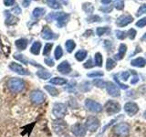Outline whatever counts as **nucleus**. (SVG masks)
<instances>
[{
    "label": "nucleus",
    "instance_id": "obj_43",
    "mask_svg": "<svg viewBox=\"0 0 146 137\" xmlns=\"http://www.w3.org/2000/svg\"><path fill=\"white\" fill-rule=\"evenodd\" d=\"M136 26L138 27H143L144 26H146V17H143V18H141V19H140L136 23Z\"/></svg>",
    "mask_w": 146,
    "mask_h": 137
},
{
    "label": "nucleus",
    "instance_id": "obj_19",
    "mask_svg": "<svg viewBox=\"0 0 146 137\" xmlns=\"http://www.w3.org/2000/svg\"><path fill=\"white\" fill-rule=\"evenodd\" d=\"M126 51H127V46L125 44H121L120 47H119V51L115 56H114V58H115V59H117V61H120V59H121L124 57Z\"/></svg>",
    "mask_w": 146,
    "mask_h": 137
},
{
    "label": "nucleus",
    "instance_id": "obj_30",
    "mask_svg": "<svg viewBox=\"0 0 146 137\" xmlns=\"http://www.w3.org/2000/svg\"><path fill=\"white\" fill-rule=\"evenodd\" d=\"M92 84L96 87H98V88H104L106 86V82L102 79H95L92 80Z\"/></svg>",
    "mask_w": 146,
    "mask_h": 137
},
{
    "label": "nucleus",
    "instance_id": "obj_11",
    "mask_svg": "<svg viewBox=\"0 0 146 137\" xmlns=\"http://www.w3.org/2000/svg\"><path fill=\"white\" fill-rule=\"evenodd\" d=\"M106 90L108 94L112 96V97H119L121 94V91L117 87V85L111 81H108L106 83Z\"/></svg>",
    "mask_w": 146,
    "mask_h": 137
},
{
    "label": "nucleus",
    "instance_id": "obj_26",
    "mask_svg": "<svg viewBox=\"0 0 146 137\" xmlns=\"http://www.w3.org/2000/svg\"><path fill=\"white\" fill-rule=\"evenodd\" d=\"M46 3L48 4V6L49 7L54 8V9H58L61 7L58 0H46Z\"/></svg>",
    "mask_w": 146,
    "mask_h": 137
},
{
    "label": "nucleus",
    "instance_id": "obj_36",
    "mask_svg": "<svg viewBox=\"0 0 146 137\" xmlns=\"http://www.w3.org/2000/svg\"><path fill=\"white\" fill-rule=\"evenodd\" d=\"M80 88L82 91H89L90 90V83L88 81H84L80 84Z\"/></svg>",
    "mask_w": 146,
    "mask_h": 137
},
{
    "label": "nucleus",
    "instance_id": "obj_57",
    "mask_svg": "<svg viewBox=\"0 0 146 137\" xmlns=\"http://www.w3.org/2000/svg\"><path fill=\"white\" fill-rule=\"evenodd\" d=\"M143 116H144V118L146 119V111L144 112V113H143Z\"/></svg>",
    "mask_w": 146,
    "mask_h": 137
},
{
    "label": "nucleus",
    "instance_id": "obj_44",
    "mask_svg": "<svg viewBox=\"0 0 146 137\" xmlns=\"http://www.w3.org/2000/svg\"><path fill=\"white\" fill-rule=\"evenodd\" d=\"M44 61H45V63L47 64L48 66H49V67H53V66H54V64H55L53 59H50V58H48V57L45 58Z\"/></svg>",
    "mask_w": 146,
    "mask_h": 137
},
{
    "label": "nucleus",
    "instance_id": "obj_20",
    "mask_svg": "<svg viewBox=\"0 0 146 137\" xmlns=\"http://www.w3.org/2000/svg\"><path fill=\"white\" fill-rule=\"evenodd\" d=\"M40 49H41V43L39 41H35L30 48V52L34 55H38L40 52Z\"/></svg>",
    "mask_w": 146,
    "mask_h": 137
},
{
    "label": "nucleus",
    "instance_id": "obj_25",
    "mask_svg": "<svg viewBox=\"0 0 146 137\" xmlns=\"http://www.w3.org/2000/svg\"><path fill=\"white\" fill-rule=\"evenodd\" d=\"M87 54H88V53H87L86 50L80 49L75 54V58H76V59L78 61H84V59H86Z\"/></svg>",
    "mask_w": 146,
    "mask_h": 137
},
{
    "label": "nucleus",
    "instance_id": "obj_1",
    "mask_svg": "<svg viewBox=\"0 0 146 137\" xmlns=\"http://www.w3.org/2000/svg\"><path fill=\"white\" fill-rule=\"evenodd\" d=\"M113 134L118 137H127L130 134V125L126 122H120L113 127Z\"/></svg>",
    "mask_w": 146,
    "mask_h": 137
},
{
    "label": "nucleus",
    "instance_id": "obj_39",
    "mask_svg": "<svg viewBox=\"0 0 146 137\" xmlns=\"http://www.w3.org/2000/svg\"><path fill=\"white\" fill-rule=\"evenodd\" d=\"M104 75V73L102 71H93V72H90L88 73V77L90 78H96V77H102Z\"/></svg>",
    "mask_w": 146,
    "mask_h": 137
},
{
    "label": "nucleus",
    "instance_id": "obj_46",
    "mask_svg": "<svg viewBox=\"0 0 146 137\" xmlns=\"http://www.w3.org/2000/svg\"><path fill=\"white\" fill-rule=\"evenodd\" d=\"M129 78H130V73L128 72V71H123L121 74V79L122 80H129Z\"/></svg>",
    "mask_w": 146,
    "mask_h": 137
},
{
    "label": "nucleus",
    "instance_id": "obj_28",
    "mask_svg": "<svg viewBox=\"0 0 146 137\" xmlns=\"http://www.w3.org/2000/svg\"><path fill=\"white\" fill-rule=\"evenodd\" d=\"M65 46H66L67 51L70 53V52H72V51H73V49H75L76 44H75V42H74V41H73V40L70 39V40H67V41H66Z\"/></svg>",
    "mask_w": 146,
    "mask_h": 137
},
{
    "label": "nucleus",
    "instance_id": "obj_50",
    "mask_svg": "<svg viewBox=\"0 0 146 137\" xmlns=\"http://www.w3.org/2000/svg\"><path fill=\"white\" fill-rule=\"evenodd\" d=\"M115 7L117 9H119V10H121V9L123 8V2L122 1H120V2H117L115 3Z\"/></svg>",
    "mask_w": 146,
    "mask_h": 137
},
{
    "label": "nucleus",
    "instance_id": "obj_41",
    "mask_svg": "<svg viewBox=\"0 0 146 137\" xmlns=\"http://www.w3.org/2000/svg\"><path fill=\"white\" fill-rule=\"evenodd\" d=\"M109 29H107V27H98L97 29V35L98 36H102L104 35L106 32L108 31Z\"/></svg>",
    "mask_w": 146,
    "mask_h": 137
},
{
    "label": "nucleus",
    "instance_id": "obj_27",
    "mask_svg": "<svg viewBox=\"0 0 146 137\" xmlns=\"http://www.w3.org/2000/svg\"><path fill=\"white\" fill-rule=\"evenodd\" d=\"M45 90L48 91V92L51 95V96H58V90L53 86L50 85H46L45 86Z\"/></svg>",
    "mask_w": 146,
    "mask_h": 137
},
{
    "label": "nucleus",
    "instance_id": "obj_2",
    "mask_svg": "<svg viewBox=\"0 0 146 137\" xmlns=\"http://www.w3.org/2000/svg\"><path fill=\"white\" fill-rule=\"evenodd\" d=\"M7 87L13 92H20L25 87V83L21 79L18 78H12L7 82Z\"/></svg>",
    "mask_w": 146,
    "mask_h": 137
},
{
    "label": "nucleus",
    "instance_id": "obj_15",
    "mask_svg": "<svg viewBox=\"0 0 146 137\" xmlns=\"http://www.w3.org/2000/svg\"><path fill=\"white\" fill-rule=\"evenodd\" d=\"M55 34L52 32V30L49 29L48 26H45L43 27L42 29V32H41V37H42V39H46V40H50L54 39V36Z\"/></svg>",
    "mask_w": 146,
    "mask_h": 137
},
{
    "label": "nucleus",
    "instance_id": "obj_49",
    "mask_svg": "<svg viewBox=\"0 0 146 137\" xmlns=\"http://www.w3.org/2000/svg\"><path fill=\"white\" fill-rule=\"evenodd\" d=\"M16 0H4V5L6 7H11L15 4Z\"/></svg>",
    "mask_w": 146,
    "mask_h": 137
},
{
    "label": "nucleus",
    "instance_id": "obj_45",
    "mask_svg": "<svg viewBox=\"0 0 146 137\" xmlns=\"http://www.w3.org/2000/svg\"><path fill=\"white\" fill-rule=\"evenodd\" d=\"M136 34H137V32L134 29H131L129 30V32H128V35H129V38L131 39H133L135 37H136Z\"/></svg>",
    "mask_w": 146,
    "mask_h": 137
},
{
    "label": "nucleus",
    "instance_id": "obj_38",
    "mask_svg": "<svg viewBox=\"0 0 146 137\" xmlns=\"http://www.w3.org/2000/svg\"><path fill=\"white\" fill-rule=\"evenodd\" d=\"M115 34L118 39H124L126 38V33L124 31H121V30H116L115 31Z\"/></svg>",
    "mask_w": 146,
    "mask_h": 137
},
{
    "label": "nucleus",
    "instance_id": "obj_54",
    "mask_svg": "<svg viewBox=\"0 0 146 137\" xmlns=\"http://www.w3.org/2000/svg\"><path fill=\"white\" fill-rule=\"evenodd\" d=\"M139 81V78H138V76L137 75H134V77H133V80H131V84H135V83H137V82Z\"/></svg>",
    "mask_w": 146,
    "mask_h": 137
},
{
    "label": "nucleus",
    "instance_id": "obj_56",
    "mask_svg": "<svg viewBox=\"0 0 146 137\" xmlns=\"http://www.w3.org/2000/svg\"><path fill=\"white\" fill-rule=\"evenodd\" d=\"M141 39H143V40H145V41H146V33L143 35V38H141Z\"/></svg>",
    "mask_w": 146,
    "mask_h": 137
},
{
    "label": "nucleus",
    "instance_id": "obj_31",
    "mask_svg": "<svg viewBox=\"0 0 146 137\" xmlns=\"http://www.w3.org/2000/svg\"><path fill=\"white\" fill-rule=\"evenodd\" d=\"M115 66H116V62L114 59H112L111 58L107 59V61H106V70H111Z\"/></svg>",
    "mask_w": 146,
    "mask_h": 137
},
{
    "label": "nucleus",
    "instance_id": "obj_47",
    "mask_svg": "<svg viewBox=\"0 0 146 137\" xmlns=\"http://www.w3.org/2000/svg\"><path fill=\"white\" fill-rule=\"evenodd\" d=\"M92 67H93V62H92V59H88V61L84 63V68H90Z\"/></svg>",
    "mask_w": 146,
    "mask_h": 137
},
{
    "label": "nucleus",
    "instance_id": "obj_48",
    "mask_svg": "<svg viewBox=\"0 0 146 137\" xmlns=\"http://www.w3.org/2000/svg\"><path fill=\"white\" fill-rule=\"evenodd\" d=\"M88 21L89 22H97V21H100V17L99 16H92L88 18Z\"/></svg>",
    "mask_w": 146,
    "mask_h": 137
},
{
    "label": "nucleus",
    "instance_id": "obj_40",
    "mask_svg": "<svg viewBox=\"0 0 146 137\" xmlns=\"http://www.w3.org/2000/svg\"><path fill=\"white\" fill-rule=\"evenodd\" d=\"M145 13H146V4L145 5H141V6L140 7V8L138 9V11H137L136 16L140 17L141 15H143V14H145Z\"/></svg>",
    "mask_w": 146,
    "mask_h": 137
},
{
    "label": "nucleus",
    "instance_id": "obj_10",
    "mask_svg": "<svg viewBox=\"0 0 146 137\" xmlns=\"http://www.w3.org/2000/svg\"><path fill=\"white\" fill-rule=\"evenodd\" d=\"M31 100L36 104H41L45 100V94L41 90H34L30 93Z\"/></svg>",
    "mask_w": 146,
    "mask_h": 137
},
{
    "label": "nucleus",
    "instance_id": "obj_51",
    "mask_svg": "<svg viewBox=\"0 0 146 137\" xmlns=\"http://www.w3.org/2000/svg\"><path fill=\"white\" fill-rule=\"evenodd\" d=\"M12 12H14L15 14H20V13H21V9H20V7L17 5V7H14V8L12 9Z\"/></svg>",
    "mask_w": 146,
    "mask_h": 137
},
{
    "label": "nucleus",
    "instance_id": "obj_18",
    "mask_svg": "<svg viewBox=\"0 0 146 137\" xmlns=\"http://www.w3.org/2000/svg\"><path fill=\"white\" fill-rule=\"evenodd\" d=\"M131 65L133 66V67L143 68L146 65V59H143V58H141V57H139L137 59H132V61H131Z\"/></svg>",
    "mask_w": 146,
    "mask_h": 137
},
{
    "label": "nucleus",
    "instance_id": "obj_35",
    "mask_svg": "<svg viewBox=\"0 0 146 137\" xmlns=\"http://www.w3.org/2000/svg\"><path fill=\"white\" fill-rule=\"evenodd\" d=\"M63 55V50L61 49L60 46H58V47L56 48V49H55V52H54V56H55V59H59Z\"/></svg>",
    "mask_w": 146,
    "mask_h": 137
},
{
    "label": "nucleus",
    "instance_id": "obj_55",
    "mask_svg": "<svg viewBox=\"0 0 146 137\" xmlns=\"http://www.w3.org/2000/svg\"><path fill=\"white\" fill-rule=\"evenodd\" d=\"M111 2V0H102V4H105V5L110 4Z\"/></svg>",
    "mask_w": 146,
    "mask_h": 137
},
{
    "label": "nucleus",
    "instance_id": "obj_42",
    "mask_svg": "<svg viewBox=\"0 0 146 137\" xmlns=\"http://www.w3.org/2000/svg\"><path fill=\"white\" fill-rule=\"evenodd\" d=\"M114 80H115V81H116V83H117L119 86H120L121 89H123V90H126V89H128V87H129L128 85H126V84H122L121 81H119V80H118V78H117L116 75L114 76Z\"/></svg>",
    "mask_w": 146,
    "mask_h": 137
},
{
    "label": "nucleus",
    "instance_id": "obj_8",
    "mask_svg": "<svg viewBox=\"0 0 146 137\" xmlns=\"http://www.w3.org/2000/svg\"><path fill=\"white\" fill-rule=\"evenodd\" d=\"M71 132L77 137H83L86 135V127L81 123H75L71 126Z\"/></svg>",
    "mask_w": 146,
    "mask_h": 137
},
{
    "label": "nucleus",
    "instance_id": "obj_34",
    "mask_svg": "<svg viewBox=\"0 0 146 137\" xmlns=\"http://www.w3.org/2000/svg\"><path fill=\"white\" fill-rule=\"evenodd\" d=\"M14 58H15L17 61H19L24 64L29 63V59H27L25 56H23L21 54H14Z\"/></svg>",
    "mask_w": 146,
    "mask_h": 137
},
{
    "label": "nucleus",
    "instance_id": "obj_16",
    "mask_svg": "<svg viewBox=\"0 0 146 137\" xmlns=\"http://www.w3.org/2000/svg\"><path fill=\"white\" fill-rule=\"evenodd\" d=\"M68 18H70V15H68V14H65V13H61V15L59 16L58 18H57V25L58 27H64L66 24H67V22L68 20Z\"/></svg>",
    "mask_w": 146,
    "mask_h": 137
},
{
    "label": "nucleus",
    "instance_id": "obj_33",
    "mask_svg": "<svg viewBox=\"0 0 146 137\" xmlns=\"http://www.w3.org/2000/svg\"><path fill=\"white\" fill-rule=\"evenodd\" d=\"M95 64L96 66L102 67V56L100 53H96L95 54Z\"/></svg>",
    "mask_w": 146,
    "mask_h": 137
},
{
    "label": "nucleus",
    "instance_id": "obj_4",
    "mask_svg": "<svg viewBox=\"0 0 146 137\" xmlns=\"http://www.w3.org/2000/svg\"><path fill=\"white\" fill-rule=\"evenodd\" d=\"M52 113L53 115L58 118V119H61L66 115L67 113V106L64 103H55L53 105V109H52Z\"/></svg>",
    "mask_w": 146,
    "mask_h": 137
},
{
    "label": "nucleus",
    "instance_id": "obj_32",
    "mask_svg": "<svg viewBox=\"0 0 146 137\" xmlns=\"http://www.w3.org/2000/svg\"><path fill=\"white\" fill-rule=\"evenodd\" d=\"M82 8H83V10L87 14H91V13L93 12V10H94L93 6L91 4H90V3H85V4H83V5H82Z\"/></svg>",
    "mask_w": 146,
    "mask_h": 137
},
{
    "label": "nucleus",
    "instance_id": "obj_53",
    "mask_svg": "<svg viewBox=\"0 0 146 137\" xmlns=\"http://www.w3.org/2000/svg\"><path fill=\"white\" fill-rule=\"evenodd\" d=\"M32 1V0H23V6H24L25 7H27L29 6L30 2ZM35 1H36V0H35Z\"/></svg>",
    "mask_w": 146,
    "mask_h": 137
},
{
    "label": "nucleus",
    "instance_id": "obj_24",
    "mask_svg": "<svg viewBox=\"0 0 146 137\" xmlns=\"http://www.w3.org/2000/svg\"><path fill=\"white\" fill-rule=\"evenodd\" d=\"M46 12V9L43 7H36L35 8L33 12H32V16L35 18H38L40 17H42Z\"/></svg>",
    "mask_w": 146,
    "mask_h": 137
},
{
    "label": "nucleus",
    "instance_id": "obj_52",
    "mask_svg": "<svg viewBox=\"0 0 146 137\" xmlns=\"http://www.w3.org/2000/svg\"><path fill=\"white\" fill-rule=\"evenodd\" d=\"M100 10H102V11H104L105 13H109V12H111V10H112V7H102L100 8Z\"/></svg>",
    "mask_w": 146,
    "mask_h": 137
},
{
    "label": "nucleus",
    "instance_id": "obj_29",
    "mask_svg": "<svg viewBox=\"0 0 146 137\" xmlns=\"http://www.w3.org/2000/svg\"><path fill=\"white\" fill-rule=\"evenodd\" d=\"M62 13V12H61ZM60 12H52V13H49L48 15L46 17V19L48 21H52V20H57V18L61 15Z\"/></svg>",
    "mask_w": 146,
    "mask_h": 137
},
{
    "label": "nucleus",
    "instance_id": "obj_5",
    "mask_svg": "<svg viewBox=\"0 0 146 137\" xmlns=\"http://www.w3.org/2000/svg\"><path fill=\"white\" fill-rule=\"evenodd\" d=\"M52 126H53V129H54L55 132L58 135L65 134L68 129V125H67L66 122L61 120V119H58V120L54 121L52 122Z\"/></svg>",
    "mask_w": 146,
    "mask_h": 137
},
{
    "label": "nucleus",
    "instance_id": "obj_14",
    "mask_svg": "<svg viewBox=\"0 0 146 137\" xmlns=\"http://www.w3.org/2000/svg\"><path fill=\"white\" fill-rule=\"evenodd\" d=\"M58 70L62 73V74H68V73H70L71 71V67L70 65V63H68L67 61L61 62L59 65L58 66Z\"/></svg>",
    "mask_w": 146,
    "mask_h": 137
},
{
    "label": "nucleus",
    "instance_id": "obj_7",
    "mask_svg": "<svg viewBox=\"0 0 146 137\" xmlns=\"http://www.w3.org/2000/svg\"><path fill=\"white\" fill-rule=\"evenodd\" d=\"M86 127L90 132H95L100 127V121L95 116H89L86 120Z\"/></svg>",
    "mask_w": 146,
    "mask_h": 137
},
{
    "label": "nucleus",
    "instance_id": "obj_6",
    "mask_svg": "<svg viewBox=\"0 0 146 137\" xmlns=\"http://www.w3.org/2000/svg\"><path fill=\"white\" fill-rule=\"evenodd\" d=\"M85 106L91 112L98 113V112H100L102 111V104L97 102H95V100H90V99H87L85 100Z\"/></svg>",
    "mask_w": 146,
    "mask_h": 137
},
{
    "label": "nucleus",
    "instance_id": "obj_37",
    "mask_svg": "<svg viewBox=\"0 0 146 137\" xmlns=\"http://www.w3.org/2000/svg\"><path fill=\"white\" fill-rule=\"evenodd\" d=\"M52 47H53L52 43H47L45 45V48H44V50H43V54L45 55V56H48V55L50 53Z\"/></svg>",
    "mask_w": 146,
    "mask_h": 137
},
{
    "label": "nucleus",
    "instance_id": "obj_13",
    "mask_svg": "<svg viewBox=\"0 0 146 137\" xmlns=\"http://www.w3.org/2000/svg\"><path fill=\"white\" fill-rule=\"evenodd\" d=\"M133 18L131 17V16L130 15H122L121 17H120L117 19V25L119 27H125L127 26L129 23L132 22Z\"/></svg>",
    "mask_w": 146,
    "mask_h": 137
},
{
    "label": "nucleus",
    "instance_id": "obj_17",
    "mask_svg": "<svg viewBox=\"0 0 146 137\" xmlns=\"http://www.w3.org/2000/svg\"><path fill=\"white\" fill-rule=\"evenodd\" d=\"M5 15H6V24L7 26H12V25H15L17 23L18 18L14 17L10 12L6 11L5 12Z\"/></svg>",
    "mask_w": 146,
    "mask_h": 137
},
{
    "label": "nucleus",
    "instance_id": "obj_12",
    "mask_svg": "<svg viewBox=\"0 0 146 137\" xmlns=\"http://www.w3.org/2000/svg\"><path fill=\"white\" fill-rule=\"evenodd\" d=\"M124 111L127 114H129L130 116H133L139 112V107L135 102H126L124 105Z\"/></svg>",
    "mask_w": 146,
    "mask_h": 137
},
{
    "label": "nucleus",
    "instance_id": "obj_3",
    "mask_svg": "<svg viewBox=\"0 0 146 137\" xmlns=\"http://www.w3.org/2000/svg\"><path fill=\"white\" fill-rule=\"evenodd\" d=\"M104 108L107 114H109V115H112V114L118 113L121 110V105L117 102H115V100H109L106 102V104H105Z\"/></svg>",
    "mask_w": 146,
    "mask_h": 137
},
{
    "label": "nucleus",
    "instance_id": "obj_9",
    "mask_svg": "<svg viewBox=\"0 0 146 137\" xmlns=\"http://www.w3.org/2000/svg\"><path fill=\"white\" fill-rule=\"evenodd\" d=\"M9 68L14 71L17 73V74H20V75H30V72L29 70L27 68H24L20 64H17L16 62H11L9 64Z\"/></svg>",
    "mask_w": 146,
    "mask_h": 137
},
{
    "label": "nucleus",
    "instance_id": "obj_22",
    "mask_svg": "<svg viewBox=\"0 0 146 137\" xmlns=\"http://www.w3.org/2000/svg\"><path fill=\"white\" fill-rule=\"evenodd\" d=\"M36 76H38L39 79H42V80H48L50 77H51V73L48 72V70H38L36 72Z\"/></svg>",
    "mask_w": 146,
    "mask_h": 137
},
{
    "label": "nucleus",
    "instance_id": "obj_23",
    "mask_svg": "<svg viewBox=\"0 0 146 137\" xmlns=\"http://www.w3.org/2000/svg\"><path fill=\"white\" fill-rule=\"evenodd\" d=\"M67 80L64 79V78L60 77H55L53 79L50 80V83H52L54 85H64L67 83Z\"/></svg>",
    "mask_w": 146,
    "mask_h": 137
},
{
    "label": "nucleus",
    "instance_id": "obj_21",
    "mask_svg": "<svg viewBox=\"0 0 146 137\" xmlns=\"http://www.w3.org/2000/svg\"><path fill=\"white\" fill-rule=\"evenodd\" d=\"M16 47L19 50H24L27 46V40L26 39H19L16 40Z\"/></svg>",
    "mask_w": 146,
    "mask_h": 137
}]
</instances>
